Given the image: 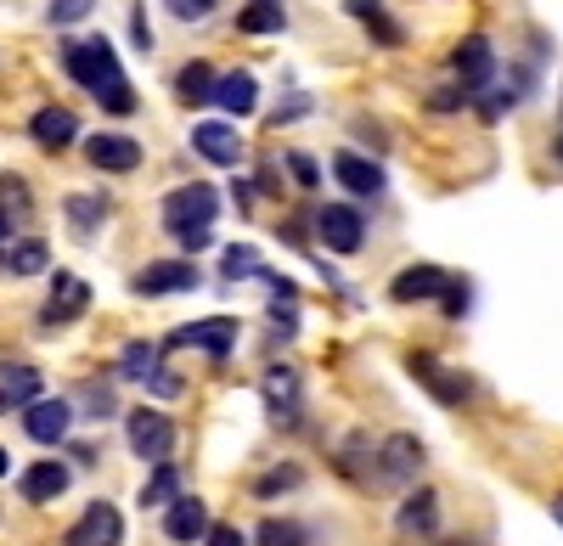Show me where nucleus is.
Here are the masks:
<instances>
[{
  "label": "nucleus",
  "mask_w": 563,
  "mask_h": 546,
  "mask_svg": "<svg viewBox=\"0 0 563 546\" xmlns=\"http://www.w3.org/2000/svg\"><path fill=\"white\" fill-rule=\"evenodd\" d=\"M63 68H68V79H74L79 90H90V97L102 102V113H113V119L135 113V90H130V79H124V63H119V52H113L108 34L68 40V45H63Z\"/></svg>",
  "instance_id": "obj_1"
},
{
  "label": "nucleus",
  "mask_w": 563,
  "mask_h": 546,
  "mask_svg": "<svg viewBox=\"0 0 563 546\" xmlns=\"http://www.w3.org/2000/svg\"><path fill=\"white\" fill-rule=\"evenodd\" d=\"M417 468H422V439L417 434H389L372 450V473H366V490H400V484H417Z\"/></svg>",
  "instance_id": "obj_2"
},
{
  "label": "nucleus",
  "mask_w": 563,
  "mask_h": 546,
  "mask_svg": "<svg viewBox=\"0 0 563 546\" xmlns=\"http://www.w3.org/2000/svg\"><path fill=\"white\" fill-rule=\"evenodd\" d=\"M220 220V192L209 187V180H192V187H175L164 198V225L169 237H186V232H214Z\"/></svg>",
  "instance_id": "obj_3"
},
{
  "label": "nucleus",
  "mask_w": 563,
  "mask_h": 546,
  "mask_svg": "<svg viewBox=\"0 0 563 546\" xmlns=\"http://www.w3.org/2000/svg\"><path fill=\"white\" fill-rule=\"evenodd\" d=\"M175 423L164 412H153V405H135V412L124 417V439L141 463H169V450H175Z\"/></svg>",
  "instance_id": "obj_4"
},
{
  "label": "nucleus",
  "mask_w": 563,
  "mask_h": 546,
  "mask_svg": "<svg viewBox=\"0 0 563 546\" xmlns=\"http://www.w3.org/2000/svg\"><path fill=\"white\" fill-rule=\"evenodd\" d=\"M451 74H456V85L467 90V97H485V90L496 85V45H490V34H462V45L451 52Z\"/></svg>",
  "instance_id": "obj_5"
},
{
  "label": "nucleus",
  "mask_w": 563,
  "mask_h": 546,
  "mask_svg": "<svg viewBox=\"0 0 563 546\" xmlns=\"http://www.w3.org/2000/svg\"><path fill=\"white\" fill-rule=\"evenodd\" d=\"M406 372L429 389L440 405H467V400H474V378L456 372V367H445V360H434V355H422V349L406 355Z\"/></svg>",
  "instance_id": "obj_6"
},
{
  "label": "nucleus",
  "mask_w": 563,
  "mask_h": 546,
  "mask_svg": "<svg viewBox=\"0 0 563 546\" xmlns=\"http://www.w3.org/2000/svg\"><path fill=\"white\" fill-rule=\"evenodd\" d=\"M130 288H135L141 299H169V293L203 288V277H198L192 259H153V265H141L135 277H130Z\"/></svg>",
  "instance_id": "obj_7"
},
{
  "label": "nucleus",
  "mask_w": 563,
  "mask_h": 546,
  "mask_svg": "<svg viewBox=\"0 0 563 546\" xmlns=\"http://www.w3.org/2000/svg\"><path fill=\"white\" fill-rule=\"evenodd\" d=\"M316 237L327 243V254H361L366 214L355 203H327V209H316Z\"/></svg>",
  "instance_id": "obj_8"
},
{
  "label": "nucleus",
  "mask_w": 563,
  "mask_h": 546,
  "mask_svg": "<svg viewBox=\"0 0 563 546\" xmlns=\"http://www.w3.org/2000/svg\"><path fill=\"white\" fill-rule=\"evenodd\" d=\"M192 153H198V158H209V164H220V169H238L249 147H243L238 124H225V119H203V124H192Z\"/></svg>",
  "instance_id": "obj_9"
},
{
  "label": "nucleus",
  "mask_w": 563,
  "mask_h": 546,
  "mask_svg": "<svg viewBox=\"0 0 563 546\" xmlns=\"http://www.w3.org/2000/svg\"><path fill=\"white\" fill-rule=\"evenodd\" d=\"M119 541H124V513L113 502H90L68 524V546H119Z\"/></svg>",
  "instance_id": "obj_10"
},
{
  "label": "nucleus",
  "mask_w": 563,
  "mask_h": 546,
  "mask_svg": "<svg viewBox=\"0 0 563 546\" xmlns=\"http://www.w3.org/2000/svg\"><path fill=\"white\" fill-rule=\"evenodd\" d=\"M85 304H90V288H85L79 277H68V270H57L52 299L40 304V327H45V333H57V327L79 322V315H85Z\"/></svg>",
  "instance_id": "obj_11"
},
{
  "label": "nucleus",
  "mask_w": 563,
  "mask_h": 546,
  "mask_svg": "<svg viewBox=\"0 0 563 546\" xmlns=\"http://www.w3.org/2000/svg\"><path fill=\"white\" fill-rule=\"evenodd\" d=\"M238 322L231 315H203V322H186L169 344H186V349H203V355H214V360H225L231 349H238Z\"/></svg>",
  "instance_id": "obj_12"
},
{
  "label": "nucleus",
  "mask_w": 563,
  "mask_h": 546,
  "mask_svg": "<svg viewBox=\"0 0 563 546\" xmlns=\"http://www.w3.org/2000/svg\"><path fill=\"white\" fill-rule=\"evenodd\" d=\"M85 158H90V169H102V175H130V169H141V142H135V135L97 130L85 142Z\"/></svg>",
  "instance_id": "obj_13"
},
{
  "label": "nucleus",
  "mask_w": 563,
  "mask_h": 546,
  "mask_svg": "<svg viewBox=\"0 0 563 546\" xmlns=\"http://www.w3.org/2000/svg\"><path fill=\"white\" fill-rule=\"evenodd\" d=\"M68 428H74V405L68 400H34V405H23V434L34 439V445H63L68 439Z\"/></svg>",
  "instance_id": "obj_14"
},
{
  "label": "nucleus",
  "mask_w": 563,
  "mask_h": 546,
  "mask_svg": "<svg viewBox=\"0 0 563 546\" xmlns=\"http://www.w3.org/2000/svg\"><path fill=\"white\" fill-rule=\"evenodd\" d=\"M209 508L198 502V495H175V502L164 508V535L175 541V546H203V535H209Z\"/></svg>",
  "instance_id": "obj_15"
},
{
  "label": "nucleus",
  "mask_w": 563,
  "mask_h": 546,
  "mask_svg": "<svg viewBox=\"0 0 563 546\" xmlns=\"http://www.w3.org/2000/svg\"><path fill=\"white\" fill-rule=\"evenodd\" d=\"M260 389H265V405H271L276 428H299V372L294 367H265Z\"/></svg>",
  "instance_id": "obj_16"
},
{
  "label": "nucleus",
  "mask_w": 563,
  "mask_h": 546,
  "mask_svg": "<svg viewBox=\"0 0 563 546\" xmlns=\"http://www.w3.org/2000/svg\"><path fill=\"white\" fill-rule=\"evenodd\" d=\"M45 394V378L29 360H0V412H23Z\"/></svg>",
  "instance_id": "obj_17"
},
{
  "label": "nucleus",
  "mask_w": 563,
  "mask_h": 546,
  "mask_svg": "<svg viewBox=\"0 0 563 546\" xmlns=\"http://www.w3.org/2000/svg\"><path fill=\"white\" fill-rule=\"evenodd\" d=\"M74 484V468L68 463H29L23 479H18V495L29 508H45V502H57V495Z\"/></svg>",
  "instance_id": "obj_18"
},
{
  "label": "nucleus",
  "mask_w": 563,
  "mask_h": 546,
  "mask_svg": "<svg viewBox=\"0 0 563 546\" xmlns=\"http://www.w3.org/2000/svg\"><path fill=\"white\" fill-rule=\"evenodd\" d=\"M29 135H34V147H45V153H63V147H74L79 142V119H74V108H40L34 119H29Z\"/></svg>",
  "instance_id": "obj_19"
},
{
  "label": "nucleus",
  "mask_w": 563,
  "mask_h": 546,
  "mask_svg": "<svg viewBox=\"0 0 563 546\" xmlns=\"http://www.w3.org/2000/svg\"><path fill=\"white\" fill-rule=\"evenodd\" d=\"M445 282H451V277H445L440 265H406L400 277L389 282V299H395V304H429V299L445 293Z\"/></svg>",
  "instance_id": "obj_20"
},
{
  "label": "nucleus",
  "mask_w": 563,
  "mask_h": 546,
  "mask_svg": "<svg viewBox=\"0 0 563 546\" xmlns=\"http://www.w3.org/2000/svg\"><path fill=\"white\" fill-rule=\"evenodd\" d=\"M395 530L400 535H434L440 530V495L429 490V484H411L406 490V502H400V513H395Z\"/></svg>",
  "instance_id": "obj_21"
},
{
  "label": "nucleus",
  "mask_w": 563,
  "mask_h": 546,
  "mask_svg": "<svg viewBox=\"0 0 563 546\" xmlns=\"http://www.w3.org/2000/svg\"><path fill=\"white\" fill-rule=\"evenodd\" d=\"M333 180H339L344 192H355V198H378V192L389 187L384 169L372 164L366 153H339V158H333Z\"/></svg>",
  "instance_id": "obj_22"
},
{
  "label": "nucleus",
  "mask_w": 563,
  "mask_h": 546,
  "mask_svg": "<svg viewBox=\"0 0 563 546\" xmlns=\"http://www.w3.org/2000/svg\"><path fill=\"white\" fill-rule=\"evenodd\" d=\"M344 12H350L372 40H378V45H389V52H395V45H406V23L384 7V0H344Z\"/></svg>",
  "instance_id": "obj_23"
},
{
  "label": "nucleus",
  "mask_w": 563,
  "mask_h": 546,
  "mask_svg": "<svg viewBox=\"0 0 563 546\" xmlns=\"http://www.w3.org/2000/svg\"><path fill=\"white\" fill-rule=\"evenodd\" d=\"M214 108H225L231 119H249V113L260 108V79H254L249 68L220 74V79H214Z\"/></svg>",
  "instance_id": "obj_24"
},
{
  "label": "nucleus",
  "mask_w": 563,
  "mask_h": 546,
  "mask_svg": "<svg viewBox=\"0 0 563 546\" xmlns=\"http://www.w3.org/2000/svg\"><path fill=\"white\" fill-rule=\"evenodd\" d=\"M63 214H68V225H74V237H97L102 225H108V214H113V203L97 198V192H74V198L63 203Z\"/></svg>",
  "instance_id": "obj_25"
},
{
  "label": "nucleus",
  "mask_w": 563,
  "mask_h": 546,
  "mask_svg": "<svg viewBox=\"0 0 563 546\" xmlns=\"http://www.w3.org/2000/svg\"><path fill=\"white\" fill-rule=\"evenodd\" d=\"M282 29H288V0H249L238 12V34L265 40V34H282Z\"/></svg>",
  "instance_id": "obj_26"
},
{
  "label": "nucleus",
  "mask_w": 563,
  "mask_h": 546,
  "mask_svg": "<svg viewBox=\"0 0 563 546\" xmlns=\"http://www.w3.org/2000/svg\"><path fill=\"white\" fill-rule=\"evenodd\" d=\"M214 79H220V74H214L209 63H186V68L175 74V97H180L186 108H209V102H214Z\"/></svg>",
  "instance_id": "obj_27"
},
{
  "label": "nucleus",
  "mask_w": 563,
  "mask_h": 546,
  "mask_svg": "<svg viewBox=\"0 0 563 546\" xmlns=\"http://www.w3.org/2000/svg\"><path fill=\"white\" fill-rule=\"evenodd\" d=\"M372 450H378V445H372L366 434H350V439L339 445V457H333V463H339V473H344V479H355L361 490H366V473H372Z\"/></svg>",
  "instance_id": "obj_28"
},
{
  "label": "nucleus",
  "mask_w": 563,
  "mask_h": 546,
  "mask_svg": "<svg viewBox=\"0 0 563 546\" xmlns=\"http://www.w3.org/2000/svg\"><path fill=\"white\" fill-rule=\"evenodd\" d=\"M175 495H180V468L175 463H153V479L147 484H141V508H169L175 502Z\"/></svg>",
  "instance_id": "obj_29"
},
{
  "label": "nucleus",
  "mask_w": 563,
  "mask_h": 546,
  "mask_svg": "<svg viewBox=\"0 0 563 546\" xmlns=\"http://www.w3.org/2000/svg\"><path fill=\"white\" fill-rule=\"evenodd\" d=\"M153 372H158V344H147V338L124 344V355H119V378H130V383H147Z\"/></svg>",
  "instance_id": "obj_30"
},
{
  "label": "nucleus",
  "mask_w": 563,
  "mask_h": 546,
  "mask_svg": "<svg viewBox=\"0 0 563 546\" xmlns=\"http://www.w3.org/2000/svg\"><path fill=\"white\" fill-rule=\"evenodd\" d=\"M45 265H52V248H45L40 237H23V243L7 248V270H12V277H40Z\"/></svg>",
  "instance_id": "obj_31"
},
{
  "label": "nucleus",
  "mask_w": 563,
  "mask_h": 546,
  "mask_svg": "<svg viewBox=\"0 0 563 546\" xmlns=\"http://www.w3.org/2000/svg\"><path fill=\"white\" fill-rule=\"evenodd\" d=\"M305 484V468L299 463H276V468H265L249 490L260 495V502H271V495H288V490H299Z\"/></svg>",
  "instance_id": "obj_32"
},
{
  "label": "nucleus",
  "mask_w": 563,
  "mask_h": 546,
  "mask_svg": "<svg viewBox=\"0 0 563 546\" xmlns=\"http://www.w3.org/2000/svg\"><path fill=\"white\" fill-rule=\"evenodd\" d=\"M0 214L7 220H29L34 214V192L23 175H0Z\"/></svg>",
  "instance_id": "obj_33"
},
{
  "label": "nucleus",
  "mask_w": 563,
  "mask_h": 546,
  "mask_svg": "<svg viewBox=\"0 0 563 546\" xmlns=\"http://www.w3.org/2000/svg\"><path fill=\"white\" fill-rule=\"evenodd\" d=\"M220 277H225V282L265 277V265H260V254H254V248H225V259H220Z\"/></svg>",
  "instance_id": "obj_34"
},
{
  "label": "nucleus",
  "mask_w": 563,
  "mask_h": 546,
  "mask_svg": "<svg viewBox=\"0 0 563 546\" xmlns=\"http://www.w3.org/2000/svg\"><path fill=\"white\" fill-rule=\"evenodd\" d=\"M254 541H260V546H305V524H294V519H265Z\"/></svg>",
  "instance_id": "obj_35"
},
{
  "label": "nucleus",
  "mask_w": 563,
  "mask_h": 546,
  "mask_svg": "<svg viewBox=\"0 0 563 546\" xmlns=\"http://www.w3.org/2000/svg\"><path fill=\"white\" fill-rule=\"evenodd\" d=\"M79 405H85V417H97V423L119 412V400H113V389H108V383H90V389L79 394Z\"/></svg>",
  "instance_id": "obj_36"
},
{
  "label": "nucleus",
  "mask_w": 563,
  "mask_h": 546,
  "mask_svg": "<svg viewBox=\"0 0 563 546\" xmlns=\"http://www.w3.org/2000/svg\"><path fill=\"white\" fill-rule=\"evenodd\" d=\"M90 7H97V0H45V18H52L57 29H68V23L90 18Z\"/></svg>",
  "instance_id": "obj_37"
},
{
  "label": "nucleus",
  "mask_w": 563,
  "mask_h": 546,
  "mask_svg": "<svg viewBox=\"0 0 563 546\" xmlns=\"http://www.w3.org/2000/svg\"><path fill=\"white\" fill-rule=\"evenodd\" d=\"M288 175H294V187H305V192L321 187V164L310 153H288Z\"/></svg>",
  "instance_id": "obj_38"
},
{
  "label": "nucleus",
  "mask_w": 563,
  "mask_h": 546,
  "mask_svg": "<svg viewBox=\"0 0 563 546\" xmlns=\"http://www.w3.org/2000/svg\"><path fill=\"white\" fill-rule=\"evenodd\" d=\"M164 7H169L175 23H203V18H214L220 0H164Z\"/></svg>",
  "instance_id": "obj_39"
},
{
  "label": "nucleus",
  "mask_w": 563,
  "mask_h": 546,
  "mask_svg": "<svg viewBox=\"0 0 563 546\" xmlns=\"http://www.w3.org/2000/svg\"><path fill=\"white\" fill-rule=\"evenodd\" d=\"M440 304H445V315L456 322V315H467V304H474V288H467V282H445Z\"/></svg>",
  "instance_id": "obj_40"
},
{
  "label": "nucleus",
  "mask_w": 563,
  "mask_h": 546,
  "mask_svg": "<svg viewBox=\"0 0 563 546\" xmlns=\"http://www.w3.org/2000/svg\"><path fill=\"white\" fill-rule=\"evenodd\" d=\"M467 102H474V97H467L462 85H445V90H434V97H429L434 113H456V108H467Z\"/></svg>",
  "instance_id": "obj_41"
},
{
  "label": "nucleus",
  "mask_w": 563,
  "mask_h": 546,
  "mask_svg": "<svg viewBox=\"0 0 563 546\" xmlns=\"http://www.w3.org/2000/svg\"><path fill=\"white\" fill-rule=\"evenodd\" d=\"M512 102H519V90H485V102H479V113H485V119L496 124V119H501V113H507Z\"/></svg>",
  "instance_id": "obj_42"
},
{
  "label": "nucleus",
  "mask_w": 563,
  "mask_h": 546,
  "mask_svg": "<svg viewBox=\"0 0 563 546\" xmlns=\"http://www.w3.org/2000/svg\"><path fill=\"white\" fill-rule=\"evenodd\" d=\"M203 546H249V535H243L238 524H209V535H203Z\"/></svg>",
  "instance_id": "obj_43"
},
{
  "label": "nucleus",
  "mask_w": 563,
  "mask_h": 546,
  "mask_svg": "<svg viewBox=\"0 0 563 546\" xmlns=\"http://www.w3.org/2000/svg\"><path fill=\"white\" fill-rule=\"evenodd\" d=\"M305 113H310V97H288V102H276L271 124H294V119H305Z\"/></svg>",
  "instance_id": "obj_44"
},
{
  "label": "nucleus",
  "mask_w": 563,
  "mask_h": 546,
  "mask_svg": "<svg viewBox=\"0 0 563 546\" xmlns=\"http://www.w3.org/2000/svg\"><path fill=\"white\" fill-rule=\"evenodd\" d=\"M130 40H135V52H153V29H147V12H130Z\"/></svg>",
  "instance_id": "obj_45"
},
{
  "label": "nucleus",
  "mask_w": 563,
  "mask_h": 546,
  "mask_svg": "<svg viewBox=\"0 0 563 546\" xmlns=\"http://www.w3.org/2000/svg\"><path fill=\"white\" fill-rule=\"evenodd\" d=\"M147 389H153V394H164V400H175V394H180V378H175L169 367H158V372L147 378Z\"/></svg>",
  "instance_id": "obj_46"
},
{
  "label": "nucleus",
  "mask_w": 563,
  "mask_h": 546,
  "mask_svg": "<svg viewBox=\"0 0 563 546\" xmlns=\"http://www.w3.org/2000/svg\"><path fill=\"white\" fill-rule=\"evenodd\" d=\"M175 243H180L186 254H203V248L214 243V232H186V237H175Z\"/></svg>",
  "instance_id": "obj_47"
},
{
  "label": "nucleus",
  "mask_w": 563,
  "mask_h": 546,
  "mask_svg": "<svg viewBox=\"0 0 563 546\" xmlns=\"http://www.w3.org/2000/svg\"><path fill=\"white\" fill-rule=\"evenodd\" d=\"M231 198H238V209H249V203H254V187H249V180H238V187H231Z\"/></svg>",
  "instance_id": "obj_48"
},
{
  "label": "nucleus",
  "mask_w": 563,
  "mask_h": 546,
  "mask_svg": "<svg viewBox=\"0 0 563 546\" xmlns=\"http://www.w3.org/2000/svg\"><path fill=\"white\" fill-rule=\"evenodd\" d=\"M0 243H12V220L7 214H0Z\"/></svg>",
  "instance_id": "obj_49"
},
{
  "label": "nucleus",
  "mask_w": 563,
  "mask_h": 546,
  "mask_svg": "<svg viewBox=\"0 0 563 546\" xmlns=\"http://www.w3.org/2000/svg\"><path fill=\"white\" fill-rule=\"evenodd\" d=\"M12 473V457H7V450H0V479H7Z\"/></svg>",
  "instance_id": "obj_50"
},
{
  "label": "nucleus",
  "mask_w": 563,
  "mask_h": 546,
  "mask_svg": "<svg viewBox=\"0 0 563 546\" xmlns=\"http://www.w3.org/2000/svg\"><path fill=\"white\" fill-rule=\"evenodd\" d=\"M552 153H558V164H563V130H558V142H552Z\"/></svg>",
  "instance_id": "obj_51"
},
{
  "label": "nucleus",
  "mask_w": 563,
  "mask_h": 546,
  "mask_svg": "<svg viewBox=\"0 0 563 546\" xmlns=\"http://www.w3.org/2000/svg\"><path fill=\"white\" fill-rule=\"evenodd\" d=\"M552 519H558V524H563V495H558V502H552Z\"/></svg>",
  "instance_id": "obj_52"
}]
</instances>
